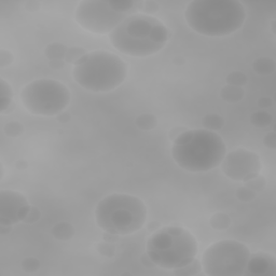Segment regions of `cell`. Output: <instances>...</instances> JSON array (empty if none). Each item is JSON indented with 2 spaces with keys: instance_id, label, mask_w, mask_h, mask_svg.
Returning <instances> with one entry per match:
<instances>
[{
  "instance_id": "obj_6",
  "label": "cell",
  "mask_w": 276,
  "mask_h": 276,
  "mask_svg": "<svg viewBox=\"0 0 276 276\" xmlns=\"http://www.w3.org/2000/svg\"><path fill=\"white\" fill-rule=\"evenodd\" d=\"M198 245L190 231L178 226L160 227L147 241V254L156 265L174 270L190 262L197 255Z\"/></svg>"
},
{
  "instance_id": "obj_1",
  "label": "cell",
  "mask_w": 276,
  "mask_h": 276,
  "mask_svg": "<svg viewBox=\"0 0 276 276\" xmlns=\"http://www.w3.org/2000/svg\"><path fill=\"white\" fill-rule=\"evenodd\" d=\"M169 39V32L157 17L135 13L109 33L114 49L125 55L147 57L161 51Z\"/></svg>"
},
{
  "instance_id": "obj_9",
  "label": "cell",
  "mask_w": 276,
  "mask_h": 276,
  "mask_svg": "<svg viewBox=\"0 0 276 276\" xmlns=\"http://www.w3.org/2000/svg\"><path fill=\"white\" fill-rule=\"evenodd\" d=\"M249 257V248L241 242L219 241L204 251L202 266L208 276H242Z\"/></svg>"
},
{
  "instance_id": "obj_20",
  "label": "cell",
  "mask_w": 276,
  "mask_h": 276,
  "mask_svg": "<svg viewBox=\"0 0 276 276\" xmlns=\"http://www.w3.org/2000/svg\"><path fill=\"white\" fill-rule=\"evenodd\" d=\"M203 128L208 130H211V132H216V130H219L225 125V119L221 117L219 114H206L204 118L202 120Z\"/></svg>"
},
{
  "instance_id": "obj_21",
  "label": "cell",
  "mask_w": 276,
  "mask_h": 276,
  "mask_svg": "<svg viewBox=\"0 0 276 276\" xmlns=\"http://www.w3.org/2000/svg\"><path fill=\"white\" fill-rule=\"evenodd\" d=\"M135 124H136V127L142 130H151L157 128L158 120L154 114L145 113L138 115L136 120H135Z\"/></svg>"
},
{
  "instance_id": "obj_10",
  "label": "cell",
  "mask_w": 276,
  "mask_h": 276,
  "mask_svg": "<svg viewBox=\"0 0 276 276\" xmlns=\"http://www.w3.org/2000/svg\"><path fill=\"white\" fill-rule=\"evenodd\" d=\"M225 175L234 181H247L262 169L259 154L247 149H236L227 153L220 164Z\"/></svg>"
},
{
  "instance_id": "obj_4",
  "label": "cell",
  "mask_w": 276,
  "mask_h": 276,
  "mask_svg": "<svg viewBox=\"0 0 276 276\" xmlns=\"http://www.w3.org/2000/svg\"><path fill=\"white\" fill-rule=\"evenodd\" d=\"M72 76L85 90L95 93L110 92L123 83L128 76V66L114 53L94 51L76 63Z\"/></svg>"
},
{
  "instance_id": "obj_29",
  "label": "cell",
  "mask_w": 276,
  "mask_h": 276,
  "mask_svg": "<svg viewBox=\"0 0 276 276\" xmlns=\"http://www.w3.org/2000/svg\"><path fill=\"white\" fill-rule=\"evenodd\" d=\"M96 249L101 256L107 257V258H113L115 254V246L114 243H109V242H106L104 240L96 245Z\"/></svg>"
},
{
  "instance_id": "obj_31",
  "label": "cell",
  "mask_w": 276,
  "mask_h": 276,
  "mask_svg": "<svg viewBox=\"0 0 276 276\" xmlns=\"http://www.w3.org/2000/svg\"><path fill=\"white\" fill-rule=\"evenodd\" d=\"M40 217H41V211L39 208L36 206H31L30 211L27 212V215L25 218H24L23 222L26 225H32L39 220Z\"/></svg>"
},
{
  "instance_id": "obj_43",
  "label": "cell",
  "mask_w": 276,
  "mask_h": 276,
  "mask_svg": "<svg viewBox=\"0 0 276 276\" xmlns=\"http://www.w3.org/2000/svg\"><path fill=\"white\" fill-rule=\"evenodd\" d=\"M11 230H12V226L0 225V233H1V234H8V233H10Z\"/></svg>"
},
{
  "instance_id": "obj_13",
  "label": "cell",
  "mask_w": 276,
  "mask_h": 276,
  "mask_svg": "<svg viewBox=\"0 0 276 276\" xmlns=\"http://www.w3.org/2000/svg\"><path fill=\"white\" fill-rule=\"evenodd\" d=\"M68 49L69 48L64 45V43L53 42L49 43V45L46 47L43 53H45L46 57L49 61H65Z\"/></svg>"
},
{
  "instance_id": "obj_12",
  "label": "cell",
  "mask_w": 276,
  "mask_h": 276,
  "mask_svg": "<svg viewBox=\"0 0 276 276\" xmlns=\"http://www.w3.org/2000/svg\"><path fill=\"white\" fill-rule=\"evenodd\" d=\"M244 275L275 276L276 258L273 255L268 253H262V251L250 254Z\"/></svg>"
},
{
  "instance_id": "obj_35",
  "label": "cell",
  "mask_w": 276,
  "mask_h": 276,
  "mask_svg": "<svg viewBox=\"0 0 276 276\" xmlns=\"http://www.w3.org/2000/svg\"><path fill=\"white\" fill-rule=\"evenodd\" d=\"M140 262H142V264L144 266H146V268H156V263L153 262V261L151 260V258H150L149 255L147 253H145L142 255V257H140Z\"/></svg>"
},
{
  "instance_id": "obj_30",
  "label": "cell",
  "mask_w": 276,
  "mask_h": 276,
  "mask_svg": "<svg viewBox=\"0 0 276 276\" xmlns=\"http://www.w3.org/2000/svg\"><path fill=\"white\" fill-rule=\"evenodd\" d=\"M22 268L26 272H36L40 268V261L35 257H27L22 261Z\"/></svg>"
},
{
  "instance_id": "obj_26",
  "label": "cell",
  "mask_w": 276,
  "mask_h": 276,
  "mask_svg": "<svg viewBox=\"0 0 276 276\" xmlns=\"http://www.w3.org/2000/svg\"><path fill=\"white\" fill-rule=\"evenodd\" d=\"M244 186L251 189V190H254L255 192L261 191V190H263V189L265 188L266 180H265V178L262 175H260V174H258V175H256L255 177L250 178L249 180L245 181Z\"/></svg>"
},
{
  "instance_id": "obj_11",
  "label": "cell",
  "mask_w": 276,
  "mask_h": 276,
  "mask_svg": "<svg viewBox=\"0 0 276 276\" xmlns=\"http://www.w3.org/2000/svg\"><path fill=\"white\" fill-rule=\"evenodd\" d=\"M31 205L22 193L13 190L0 191V225L13 226L23 222Z\"/></svg>"
},
{
  "instance_id": "obj_40",
  "label": "cell",
  "mask_w": 276,
  "mask_h": 276,
  "mask_svg": "<svg viewBox=\"0 0 276 276\" xmlns=\"http://www.w3.org/2000/svg\"><path fill=\"white\" fill-rule=\"evenodd\" d=\"M49 65L53 69H61L65 65V61H49Z\"/></svg>"
},
{
  "instance_id": "obj_5",
  "label": "cell",
  "mask_w": 276,
  "mask_h": 276,
  "mask_svg": "<svg viewBox=\"0 0 276 276\" xmlns=\"http://www.w3.org/2000/svg\"><path fill=\"white\" fill-rule=\"evenodd\" d=\"M147 219V207L139 197L125 193L105 196L95 208L96 224L103 231L129 235L139 231Z\"/></svg>"
},
{
  "instance_id": "obj_22",
  "label": "cell",
  "mask_w": 276,
  "mask_h": 276,
  "mask_svg": "<svg viewBox=\"0 0 276 276\" xmlns=\"http://www.w3.org/2000/svg\"><path fill=\"white\" fill-rule=\"evenodd\" d=\"M273 118L268 111L260 110L256 111L250 115V123L256 128H266L272 123Z\"/></svg>"
},
{
  "instance_id": "obj_8",
  "label": "cell",
  "mask_w": 276,
  "mask_h": 276,
  "mask_svg": "<svg viewBox=\"0 0 276 276\" xmlns=\"http://www.w3.org/2000/svg\"><path fill=\"white\" fill-rule=\"evenodd\" d=\"M22 103L31 114L53 117L62 114L70 103V92L65 84L53 79H38L21 92Z\"/></svg>"
},
{
  "instance_id": "obj_33",
  "label": "cell",
  "mask_w": 276,
  "mask_h": 276,
  "mask_svg": "<svg viewBox=\"0 0 276 276\" xmlns=\"http://www.w3.org/2000/svg\"><path fill=\"white\" fill-rule=\"evenodd\" d=\"M263 144L266 148L269 149H276V134L275 132H270L264 136Z\"/></svg>"
},
{
  "instance_id": "obj_7",
  "label": "cell",
  "mask_w": 276,
  "mask_h": 276,
  "mask_svg": "<svg viewBox=\"0 0 276 276\" xmlns=\"http://www.w3.org/2000/svg\"><path fill=\"white\" fill-rule=\"evenodd\" d=\"M137 11L138 1L134 0H83L77 7L76 21L85 31L105 35Z\"/></svg>"
},
{
  "instance_id": "obj_18",
  "label": "cell",
  "mask_w": 276,
  "mask_h": 276,
  "mask_svg": "<svg viewBox=\"0 0 276 276\" xmlns=\"http://www.w3.org/2000/svg\"><path fill=\"white\" fill-rule=\"evenodd\" d=\"M202 270H203L202 262L195 258L193 260H191L190 262L180 266V268L174 269L173 274L177 276H193L200 274Z\"/></svg>"
},
{
  "instance_id": "obj_25",
  "label": "cell",
  "mask_w": 276,
  "mask_h": 276,
  "mask_svg": "<svg viewBox=\"0 0 276 276\" xmlns=\"http://www.w3.org/2000/svg\"><path fill=\"white\" fill-rule=\"evenodd\" d=\"M88 54L86 50L82 47H71L67 51V54L65 57V62L69 63V64L76 65V63L80 61L82 57Z\"/></svg>"
},
{
  "instance_id": "obj_41",
  "label": "cell",
  "mask_w": 276,
  "mask_h": 276,
  "mask_svg": "<svg viewBox=\"0 0 276 276\" xmlns=\"http://www.w3.org/2000/svg\"><path fill=\"white\" fill-rule=\"evenodd\" d=\"M69 120H70V114H67V113H64V111L57 115V121H59V122H61V123H67Z\"/></svg>"
},
{
  "instance_id": "obj_27",
  "label": "cell",
  "mask_w": 276,
  "mask_h": 276,
  "mask_svg": "<svg viewBox=\"0 0 276 276\" xmlns=\"http://www.w3.org/2000/svg\"><path fill=\"white\" fill-rule=\"evenodd\" d=\"M159 3L152 0H145V1H138V11L146 16H151L159 11Z\"/></svg>"
},
{
  "instance_id": "obj_16",
  "label": "cell",
  "mask_w": 276,
  "mask_h": 276,
  "mask_svg": "<svg viewBox=\"0 0 276 276\" xmlns=\"http://www.w3.org/2000/svg\"><path fill=\"white\" fill-rule=\"evenodd\" d=\"M52 235L54 236L56 240L62 242L69 241L75 235V229L69 222L62 221L54 225V227H52Z\"/></svg>"
},
{
  "instance_id": "obj_36",
  "label": "cell",
  "mask_w": 276,
  "mask_h": 276,
  "mask_svg": "<svg viewBox=\"0 0 276 276\" xmlns=\"http://www.w3.org/2000/svg\"><path fill=\"white\" fill-rule=\"evenodd\" d=\"M41 3L39 1H37V0H30V1H27L25 3V9L27 11H38L40 9Z\"/></svg>"
},
{
  "instance_id": "obj_42",
  "label": "cell",
  "mask_w": 276,
  "mask_h": 276,
  "mask_svg": "<svg viewBox=\"0 0 276 276\" xmlns=\"http://www.w3.org/2000/svg\"><path fill=\"white\" fill-rule=\"evenodd\" d=\"M28 166V163L25 160H17L16 163V167L17 169H20V171H24V169H26Z\"/></svg>"
},
{
  "instance_id": "obj_19",
  "label": "cell",
  "mask_w": 276,
  "mask_h": 276,
  "mask_svg": "<svg viewBox=\"0 0 276 276\" xmlns=\"http://www.w3.org/2000/svg\"><path fill=\"white\" fill-rule=\"evenodd\" d=\"M210 226L216 231H225L229 229L231 226V218L229 215L225 214V212H216L212 215L210 220Z\"/></svg>"
},
{
  "instance_id": "obj_14",
  "label": "cell",
  "mask_w": 276,
  "mask_h": 276,
  "mask_svg": "<svg viewBox=\"0 0 276 276\" xmlns=\"http://www.w3.org/2000/svg\"><path fill=\"white\" fill-rule=\"evenodd\" d=\"M245 91L243 88H239V86L233 85H226L220 91V97L227 103L230 104H236L244 98Z\"/></svg>"
},
{
  "instance_id": "obj_3",
  "label": "cell",
  "mask_w": 276,
  "mask_h": 276,
  "mask_svg": "<svg viewBox=\"0 0 276 276\" xmlns=\"http://www.w3.org/2000/svg\"><path fill=\"white\" fill-rule=\"evenodd\" d=\"M227 147L221 136L208 130H188L173 143L172 158L191 173L211 171L221 164Z\"/></svg>"
},
{
  "instance_id": "obj_24",
  "label": "cell",
  "mask_w": 276,
  "mask_h": 276,
  "mask_svg": "<svg viewBox=\"0 0 276 276\" xmlns=\"http://www.w3.org/2000/svg\"><path fill=\"white\" fill-rule=\"evenodd\" d=\"M3 130L7 136L11 138H16L20 137L24 133L25 128H24V125L21 122H18V121H11V122H8L4 125Z\"/></svg>"
},
{
  "instance_id": "obj_23",
  "label": "cell",
  "mask_w": 276,
  "mask_h": 276,
  "mask_svg": "<svg viewBox=\"0 0 276 276\" xmlns=\"http://www.w3.org/2000/svg\"><path fill=\"white\" fill-rule=\"evenodd\" d=\"M226 82L227 85H233V86H239V88H242V86L247 84L248 78H247V76L244 74V72L232 71L227 76Z\"/></svg>"
},
{
  "instance_id": "obj_32",
  "label": "cell",
  "mask_w": 276,
  "mask_h": 276,
  "mask_svg": "<svg viewBox=\"0 0 276 276\" xmlns=\"http://www.w3.org/2000/svg\"><path fill=\"white\" fill-rule=\"evenodd\" d=\"M14 61V56L12 52L1 49L0 50V68H6V67L10 66Z\"/></svg>"
},
{
  "instance_id": "obj_44",
  "label": "cell",
  "mask_w": 276,
  "mask_h": 276,
  "mask_svg": "<svg viewBox=\"0 0 276 276\" xmlns=\"http://www.w3.org/2000/svg\"><path fill=\"white\" fill-rule=\"evenodd\" d=\"M3 176H4V168H3V164L2 163H0V179H3Z\"/></svg>"
},
{
  "instance_id": "obj_28",
  "label": "cell",
  "mask_w": 276,
  "mask_h": 276,
  "mask_svg": "<svg viewBox=\"0 0 276 276\" xmlns=\"http://www.w3.org/2000/svg\"><path fill=\"white\" fill-rule=\"evenodd\" d=\"M235 196L239 201L241 202H245V203H248L254 201L256 198V192L254 190H251V189L247 188V187H241L236 190L235 192Z\"/></svg>"
},
{
  "instance_id": "obj_2",
  "label": "cell",
  "mask_w": 276,
  "mask_h": 276,
  "mask_svg": "<svg viewBox=\"0 0 276 276\" xmlns=\"http://www.w3.org/2000/svg\"><path fill=\"white\" fill-rule=\"evenodd\" d=\"M185 17L189 27L200 35L224 37L244 25L246 10L237 0H193L187 6Z\"/></svg>"
},
{
  "instance_id": "obj_15",
  "label": "cell",
  "mask_w": 276,
  "mask_h": 276,
  "mask_svg": "<svg viewBox=\"0 0 276 276\" xmlns=\"http://www.w3.org/2000/svg\"><path fill=\"white\" fill-rule=\"evenodd\" d=\"M13 104V90L3 78H0V111L4 114Z\"/></svg>"
},
{
  "instance_id": "obj_38",
  "label": "cell",
  "mask_w": 276,
  "mask_h": 276,
  "mask_svg": "<svg viewBox=\"0 0 276 276\" xmlns=\"http://www.w3.org/2000/svg\"><path fill=\"white\" fill-rule=\"evenodd\" d=\"M273 104V101L272 99H271L270 97H266V96H263V97H260L258 99V105L260 106L261 108H268V107H271Z\"/></svg>"
},
{
  "instance_id": "obj_39",
  "label": "cell",
  "mask_w": 276,
  "mask_h": 276,
  "mask_svg": "<svg viewBox=\"0 0 276 276\" xmlns=\"http://www.w3.org/2000/svg\"><path fill=\"white\" fill-rule=\"evenodd\" d=\"M160 227H161V224H160L159 221H151L147 225V229L149 232H151V233L158 231Z\"/></svg>"
},
{
  "instance_id": "obj_37",
  "label": "cell",
  "mask_w": 276,
  "mask_h": 276,
  "mask_svg": "<svg viewBox=\"0 0 276 276\" xmlns=\"http://www.w3.org/2000/svg\"><path fill=\"white\" fill-rule=\"evenodd\" d=\"M119 236L118 234L114 233H110V232H106L103 234V240L106 242H109V243H115V242L119 241Z\"/></svg>"
},
{
  "instance_id": "obj_17",
  "label": "cell",
  "mask_w": 276,
  "mask_h": 276,
  "mask_svg": "<svg viewBox=\"0 0 276 276\" xmlns=\"http://www.w3.org/2000/svg\"><path fill=\"white\" fill-rule=\"evenodd\" d=\"M253 69L256 74L261 76H268L273 74L276 69V64L273 59L270 57H259L254 61Z\"/></svg>"
},
{
  "instance_id": "obj_34",
  "label": "cell",
  "mask_w": 276,
  "mask_h": 276,
  "mask_svg": "<svg viewBox=\"0 0 276 276\" xmlns=\"http://www.w3.org/2000/svg\"><path fill=\"white\" fill-rule=\"evenodd\" d=\"M186 130H188V129L186 127H176V128H174L169 130L168 137H169V139L172 140V142H174V140H175L178 136H180V135L183 132H186Z\"/></svg>"
}]
</instances>
